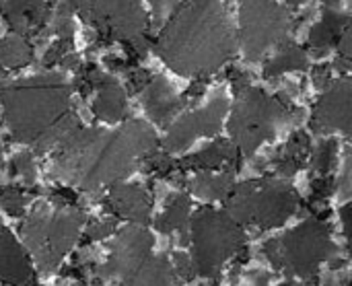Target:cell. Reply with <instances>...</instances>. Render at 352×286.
Returning a JSON list of instances; mask_svg holds the SVG:
<instances>
[{"label":"cell","instance_id":"1","mask_svg":"<svg viewBox=\"0 0 352 286\" xmlns=\"http://www.w3.org/2000/svg\"><path fill=\"white\" fill-rule=\"evenodd\" d=\"M157 144L155 130L142 120H128L116 130L78 126L56 146L52 175L85 192H99L122 184Z\"/></svg>","mask_w":352,"mask_h":286},{"label":"cell","instance_id":"2","mask_svg":"<svg viewBox=\"0 0 352 286\" xmlns=\"http://www.w3.org/2000/svg\"><path fill=\"white\" fill-rule=\"evenodd\" d=\"M153 50L175 74L196 80L235 56L237 33L221 0H186L165 21Z\"/></svg>","mask_w":352,"mask_h":286},{"label":"cell","instance_id":"3","mask_svg":"<svg viewBox=\"0 0 352 286\" xmlns=\"http://www.w3.org/2000/svg\"><path fill=\"white\" fill-rule=\"evenodd\" d=\"M74 87L58 72H43L0 85V107L10 136L35 153L56 148L78 128Z\"/></svg>","mask_w":352,"mask_h":286},{"label":"cell","instance_id":"4","mask_svg":"<svg viewBox=\"0 0 352 286\" xmlns=\"http://www.w3.org/2000/svg\"><path fill=\"white\" fill-rule=\"evenodd\" d=\"M303 120V111L291 103L287 93L270 95L260 87H245L235 93V105L229 118L231 142L243 157H254L256 151L272 140L280 126H293Z\"/></svg>","mask_w":352,"mask_h":286},{"label":"cell","instance_id":"5","mask_svg":"<svg viewBox=\"0 0 352 286\" xmlns=\"http://www.w3.org/2000/svg\"><path fill=\"white\" fill-rule=\"evenodd\" d=\"M262 256L274 270L314 283L320 266L338 256V248L332 239V225L326 221V212L316 214L295 229L264 241Z\"/></svg>","mask_w":352,"mask_h":286},{"label":"cell","instance_id":"6","mask_svg":"<svg viewBox=\"0 0 352 286\" xmlns=\"http://www.w3.org/2000/svg\"><path fill=\"white\" fill-rule=\"evenodd\" d=\"M301 206V196L283 177L245 179L227 198V212L239 225H250L260 231L285 225Z\"/></svg>","mask_w":352,"mask_h":286},{"label":"cell","instance_id":"7","mask_svg":"<svg viewBox=\"0 0 352 286\" xmlns=\"http://www.w3.org/2000/svg\"><path fill=\"white\" fill-rule=\"evenodd\" d=\"M87 214L76 206L50 210L47 204H37L21 227L23 241L33 254L41 272H54L76 245Z\"/></svg>","mask_w":352,"mask_h":286},{"label":"cell","instance_id":"8","mask_svg":"<svg viewBox=\"0 0 352 286\" xmlns=\"http://www.w3.org/2000/svg\"><path fill=\"white\" fill-rule=\"evenodd\" d=\"M245 231L227 210L200 208L190 219V245L196 274L208 280L221 276L223 266L245 248Z\"/></svg>","mask_w":352,"mask_h":286},{"label":"cell","instance_id":"9","mask_svg":"<svg viewBox=\"0 0 352 286\" xmlns=\"http://www.w3.org/2000/svg\"><path fill=\"white\" fill-rule=\"evenodd\" d=\"M82 21L95 29L101 43H124L132 62L144 58L155 45L151 19L140 0H93Z\"/></svg>","mask_w":352,"mask_h":286},{"label":"cell","instance_id":"10","mask_svg":"<svg viewBox=\"0 0 352 286\" xmlns=\"http://www.w3.org/2000/svg\"><path fill=\"white\" fill-rule=\"evenodd\" d=\"M237 23V43L252 64L266 60L295 27L289 10L276 0H239Z\"/></svg>","mask_w":352,"mask_h":286},{"label":"cell","instance_id":"11","mask_svg":"<svg viewBox=\"0 0 352 286\" xmlns=\"http://www.w3.org/2000/svg\"><path fill=\"white\" fill-rule=\"evenodd\" d=\"M155 237L144 225H128L120 229L109 245V258L95 268L101 280H118L124 286L132 285L136 274L153 256Z\"/></svg>","mask_w":352,"mask_h":286},{"label":"cell","instance_id":"12","mask_svg":"<svg viewBox=\"0 0 352 286\" xmlns=\"http://www.w3.org/2000/svg\"><path fill=\"white\" fill-rule=\"evenodd\" d=\"M229 111V99L225 91H217L210 101L198 109L179 116L167 130L163 138V148L171 153H182L192 146L198 138H212L221 132L223 120Z\"/></svg>","mask_w":352,"mask_h":286},{"label":"cell","instance_id":"13","mask_svg":"<svg viewBox=\"0 0 352 286\" xmlns=\"http://www.w3.org/2000/svg\"><path fill=\"white\" fill-rule=\"evenodd\" d=\"M309 126L318 134H342L352 140V76L332 80L314 105Z\"/></svg>","mask_w":352,"mask_h":286},{"label":"cell","instance_id":"14","mask_svg":"<svg viewBox=\"0 0 352 286\" xmlns=\"http://www.w3.org/2000/svg\"><path fill=\"white\" fill-rule=\"evenodd\" d=\"M105 208L118 217L126 219L134 225H146L153 212V196L144 186L138 184H116L109 188L105 200Z\"/></svg>","mask_w":352,"mask_h":286},{"label":"cell","instance_id":"15","mask_svg":"<svg viewBox=\"0 0 352 286\" xmlns=\"http://www.w3.org/2000/svg\"><path fill=\"white\" fill-rule=\"evenodd\" d=\"M140 101H142L146 116L157 126H163V128L175 122L177 113L188 105V99L184 95H177L173 85L161 74H155L151 78L146 89L140 93Z\"/></svg>","mask_w":352,"mask_h":286},{"label":"cell","instance_id":"16","mask_svg":"<svg viewBox=\"0 0 352 286\" xmlns=\"http://www.w3.org/2000/svg\"><path fill=\"white\" fill-rule=\"evenodd\" d=\"M0 14L10 31L23 37H33L47 25L52 16V0H0Z\"/></svg>","mask_w":352,"mask_h":286},{"label":"cell","instance_id":"17","mask_svg":"<svg viewBox=\"0 0 352 286\" xmlns=\"http://www.w3.org/2000/svg\"><path fill=\"white\" fill-rule=\"evenodd\" d=\"M243 155L241 151L225 138L212 140L208 146L200 148L194 155L184 157L177 163V169L182 171H233L237 173L241 169Z\"/></svg>","mask_w":352,"mask_h":286},{"label":"cell","instance_id":"18","mask_svg":"<svg viewBox=\"0 0 352 286\" xmlns=\"http://www.w3.org/2000/svg\"><path fill=\"white\" fill-rule=\"evenodd\" d=\"M0 280L8 286L35 285L31 260L8 229L0 231Z\"/></svg>","mask_w":352,"mask_h":286},{"label":"cell","instance_id":"19","mask_svg":"<svg viewBox=\"0 0 352 286\" xmlns=\"http://www.w3.org/2000/svg\"><path fill=\"white\" fill-rule=\"evenodd\" d=\"M351 21V14L349 10H340V8H324L322 6V16L320 21L309 29V35H307V50L322 58L326 56L328 52L336 50L340 39H342V33L346 29Z\"/></svg>","mask_w":352,"mask_h":286},{"label":"cell","instance_id":"20","mask_svg":"<svg viewBox=\"0 0 352 286\" xmlns=\"http://www.w3.org/2000/svg\"><path fill=\"white\" fill-rule=\"evenodd\" d=\"M91 109H93L97 120L107 122V124H116V122L126 120L128 97H126V91L118 78H113L107 72L101 74V78L95 87V99H93Z\"/></svg>","mask_w":352,"mask_h":286},{"label":"cell","instance_id":"21","mask_svg":"<svg viewBox=\"0 0 352 286\" xmlns=\"http://www.w3.org/2000/svg\"><path fill=\"white\" fill-rule=\"evenodd\" d=\"M309 155H311V138H309L307 132L297 130V132H293L289 136V140L270 159L264 161V165L272 167L278 177L287 179V177H293L295 173H299L305 167Z\"/></svg>","mask_w":352,"mask_h":286},{"label":"cell","instance_id":"22","mask_svg":"<svg viewBox=\"0 0 352 286\" xmlns=\"http://www.w3.org/2000/svg\"><path fill=\"white\" fill-rule=\"evenodd\" d=\"M307 68H309L307 50L303 45H299L297 41L287 39L274 52L268 54V58L264 60L262 74H264V78H278V76H283L287 72L307 70Z\"/></svg>","mask_w":352,"mask_h":286},{"label":"cell","instance_id":"23","mask_svg":"<svg viewBox=\"0 0 352 286\" xmlns=\"http://www.w3.org/2000/svg\"><path fill=\"white\" fill-rule=\"evenodd\" d=\"M190 210H192V202L190 196L184 192L173 194L167 204L165 210L157 217L155 221V229L163 235H171V233H182L179 243L188 245L190 243V235H188V223H190Z\"/></svg>","mask_w":352,"mask_h":286},{"label":"cell","instance_id":"24","mask_svg":"<svg viewBox=\"0 0 352 286\" xmlns=\"http://www.w3.org/2000/svg\"><path fill=\"white\" fill-rule=\"evenodd\" d=\"M235 173L233 171H198L190 182H188V190L198 196L200 200L206 202H227V198L233 194L235 190Z\"/></svg>","mask_w":352,"mask_h":286},{"label":"cell","instance_id":"25","mask_svg":"<svg viewBox=\"0 0 352 286\" xmlns=\"http://www.w3.org/2000/svg\"><path fill=\"white\" fill-rule=\"evenodd\" d=\"M33 60V43L23 35L0 37V70H19Z\"/></svg>","mask_w":352,"mask_h":286},{"label":"cell","instance_id":"26","mask_svg":"<svg viewBox=\"0 0 352 286\" xmlns=\"http://www.w3.org/2000/svg\"><path fill=\"white\" fill-rule=\"evenodd\" d=\"M336 153H338V142L336 138H322L316 148H311L309 155V169L316 177L330 175L334 165H336Z\"/></svg>","mask_w":352,"mask_h":286},{"label":"cell","instance_id":"27","mask_svg":"<svg viewBox=\"0 0 352 286\" xmlns=\"http://www.w3.org/2000/svg\"><path fill=\"white\" fill-rule=\"evenodd\" d=\"M76 12H74V8H72V4H70V0H66V2H60L58 6H56V10L52 12V33H56V35H60V37H72V33H74V16Z\"/></svg>","mask_w":352,"mask_h":286},{"label":"cell","instance_id":"28","mask_svg":"<svg viewBox=\"0 0 352 286\" xmlns=\"http://www.w3.org/2000/svg\"><path fill=\"white\" fill-rule=\"evenodd\" d=\"M10 171L12 175L21 177L25 186H35L37 182V165H35V157L29 151L16 153L10 159Z\"/></svg>","mask_w":352,"mask_h":286},{"label":"cell","instance_id":"29","mask_svg":"<svg viewBox=\"0 0 352 286\" xmlns=\"http://www.w3.org/2000/svg\"><path fill=\"white\" fill-rule=\"evenodd\" d=\"M142 167L146 169V173H153L157 177H169L173 175V171L177 169V163L171 159V155L167 151H153L151 155L144 157Z\"/></svg>","mask_w":352,"mask_h":286},{"label":"cell","instance_id":"30","mask_svg":"<svg viewBox=\"0 0 352 286\" xmlns=\"http://www.w3.org/2000/svg\"><path fill=\"white\" fill-rule=\"evenodd\" d=\"M0 206L10 214V217H23L27 210V196L21 188L16 186H6L0 188Z\"/></svg>","mask_w":352,"mask_h":286},{"label":"cell","instance_id":"31","mask_svg":"<svg viewBox=\"0 0 352 286\" xmlns=\"http://www.w3.org/2000/svg\"><path fill=\"white\" fill-rule=\"evenodd\" d=\"M338 56H336V62L334 66L340 70V72H352V16L342 33V39L338 43Z\"/></svg>","mask_w":352,"mask_h":286},{"label":"cell","instance_id":"32","mask_svg":"<svg viewBox=\"0 0 352 286\" xmlns=\"http://www.w3.org/2000/svg\"><path fill=\"white\" fill-rule=\"evenodd\" d=\"M70 52H72V37H60L56 43L50 45V50H45V54L41 58V64L45 68H50L54 64H60L64 60V56L70 54Z\"/></svg>","mask_w":352,"mask_h":286},{"label":"cell","instance_id":"33","mask_svg":"<svg viewBox=\"0 0 352 286\" xmlns=\"http://www.w3.org/2000/svg\"><path fill=\"white\" fill-rule=\"evenodd\" d=\"M336 192L342 200L352 198V148L344 151V161H342V171L336 184Z\"/></svg>","mask_w":352,"mask_h":286},{"label":"cell","instance_id":"34","mask_svg":"<svg viewBox=\"0 0 352 286\" xmlns=\"http://www.w3.org/2000/svg\"><path fill=\"white\" fill-rule=\"evenodd\" d=\"M116 227H118L116 219H101V221L91 223L85 231V243H93V241H99V239L113 235Z\"/></svg>","mask_w":352,"mask_h":286},{"label":"cell","instance_id":"35","mask_svg":"<svg viewBox=\"0 0 352 286\" xmlns=\"http://www.w3.org/2000/svg\"><path fill=\"white\" fill-rule=\"evenodd\" d=\"M171 264H173V270H175L177 280L190 283V280L196 276V268H194L192 256H188V254H184V252H177V254L171 256Z\"/></svg>","mask_w":352,"mask_h":286},{"label":"cell","instance_id":"36","mask_svg":"<svg viewBox=\"0 0 352 286\" xmlns=\"http://www.w3.org/2000/svg\"><path fill=\"white\" fill-rule=\"evenodd\" d=\"M126 78H128V89L130 93H142L146 89V85L151 82L153 74L140 66H132L128 72H126Z\"/></svg>","mask_w":352,"mask_h":286},{"label":"cell","instance_id":"37","mask_svg":"<svg viewBox=\"0 0 352 286\" xmlns=\"http://www.w3.org/2000/svg\"><path fill=\"white\" fill-rule=\"evenodd\" d=\"M186 0H148L153 14H155V23H163L167 21Z\"/></svg>","mask_w":352,"mask_h":286},{"label":"cell","instance_id":"38","mask_svg":"<svg viewBox=\"0 0 352 286\" xmlns=\"http://www.w3.org/2000/svg\"><path fill=\"white\" fill-rule=\"evenodd\" d=\"M322 286H352V272L349 270H328L322 278Z\"/></svg>","mask_w":352,"mask_h":286},{"label":"cell","instance_id":"39","mask_svg":"<svg viewBox=\"0 0 352 286\" xmlns=\"http://www.w3.org/2000/svg\"><path fill=\"white\" fill-rule=\"evenodd\" d=\"M340 223H342V235L346 239V248L352 254V204L340 208Z\"/></svg>","mask_w":352,"mask_h":286},{"label":"cell","instance_id":"40","mask_svg":"<svg viewBox=\"0 0 352 286\" xmlns=\"http://www.w3.org/2000/svg\"><path fill=\"white\" fill-rule=\"evenodd\" d=\"M311 78H314V85H316L318 89H326V87L332 82V68H330V66H318V68L314 70Z\"/></svg>","mask_w":352,"mask_h":286},{"label":"cell","instance_id":"41","mask_svg":"<svg viewBox=\"0 0 352 286\" xmlns=\"http://www.w3.org/2000/svg\"><path fill=\"white\" fill-rule=\"evenodd\" d=\"M229 78H231V82H233L235 93L252 85V82H250V74H248L245 70H241V68H231V70H229Z\"/></svg>","mask_w":352,"mask_h":286},{"label":"cell","instance_id":"42","mask_svg":"<svg viewBox=\"0 0 352 286\" xmlns=\"http://www.w3.org/2000/svg\"><path fill=\"white\" fill-rule=\"evenodd\" d=\"M248 283L250 286H270V272H266V270H252L250 274H248Z\"/></svg>","mask_w":352,"mask_h":286},{"label":"cell","instance_id":"43","mask_svg":"<svg viewBox=\"0 0 352 286\" xmlns=\"http://www.w3.org/2000/svg\"><path fill=\"white\" fill-rule=\"evenodd\" d=\"M91 2H93V0H70V4H72L74 12H76V14H80L82 19L87 16V12H89V8H91Z\"/></svg>","mask_w":352,"mask_h":286},{"label":"cell","instance_id":"44","mask_svg":"<svg viewBox=\"0 0 352 286\" xmlns=\"http://www.w3.org/2000/svg\"><path fill=\"white\" fill-rule=\"evenodd\" d=\"M283 286H311V283L303 280V283H297V280H287Z\"/></svg>","mask_w":352,"mask_h":286},{"label":"cell","instance_id":"45","mask_svg":"<svg viewBox=\"0 0 352 286\" xmlns=\"http://www.w3.org/2000/svg\"><path fill=\"white\" fill-rule=\"evenodd\" d=\"M285 2H287L289 6H299V4H303L305 0H285Z\"/></svg>","mask_w":352,"mask_h":286},{"label":"cell","instance_id":"46","mask_svg":"<svg viewBox=\"0 0 352 286\" xmlns=\"http://www.w3.org/2000/svg\"><path fill=\"white\" fill-rule=\"evenodd\" d=\"M0 175H2V138H0Z\"/></svg>","mask_w":352,"mask_h":286}]
</instances>
